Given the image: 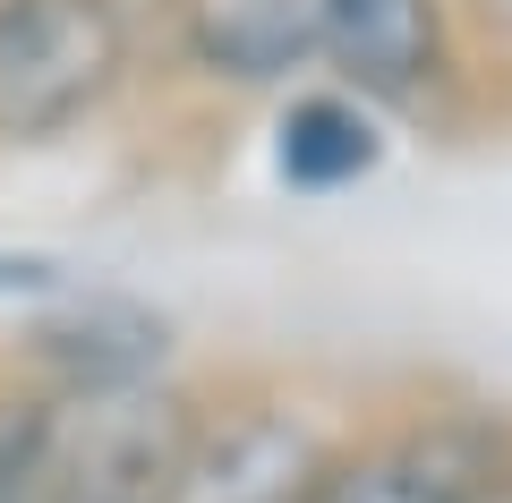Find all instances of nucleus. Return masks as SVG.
Returning a JSON list of instances; mask_svg holds the SVG:
<instances>
[{"label": "nucleus", "mask_w": 512, "mask_h": 503, "mask_svg": "<svg viewBox=\"0 0 512 503\" xmlns=\"http://www.w3.org/2000/svg\"><path fill=\"white\" fill-rule=\"evenodd\" d=\"M137 69L128 0H0V137L52 145Z\"/></svg>", "instance_id": "nucleus-1"}, {"label": "nucleus", "mask_w": 512, "mask_h": 503, "mask_svg": "<svg viewBox=\"0 0 512 503\" xmlns=\"http://www.w3.org/2000/svg\"><path fill=\"white\" fill-rule=\"evenodd\" d=\"M197 401L180 384H128V393H52V469L60 503H163Z\"/></svg>", "instance_id": "nucleus-2"}, {"label": "nucleus", "mask_w": 512, "mask_h": 503, "mask_svg": "<svg viewBox=\"0 0 512 503\" xmlns=\"http://www.w3.org/2000/svg\"><path fill=\"white\" fill-rule=\"evenodd\" d=\"M512 452L495 410H427L410 427L333 444L299 503H470V486Z\"/></svg>", "instance_id": "nucleus-3"}, {"label": "nucleus", "mask_w": 512, "mask_h": 503, "mask_svg": "<svg viewBox=\"0 0 512 503\" xmlns=\"http://www.w3.org/2000/svg\"><path fill=\"white\" fill-rule=\"evenodd\" d=\"M171 333L163 307H146L137 290H60L43 299L26 359H35L43 393H128V384H163L171 376Z\"/></svg>", "instance_id": "nucleus-4"}, {"label": "nucleus", "mask_w": 512, "mask_h": 503, "mask_svg": "<svg viewBox=\"0 0 512 503\" xmlns=\"http://www.w3.org/2000/svg\"><path fill=\"white\" fill-rule=\"evenodd\" d=\"M325 452L333 444L291 401H231V410L197 418L163 503H299L308 478L325 469Z\"/></svg>", "instance_id": "nucleus-5"}, {"label": "nucleus", "mask_w": 512, "mask_h": 503, "mask_svg": "<svg viewBox=\"0 0 512 503\" xmlns=\"http://www.w3.org/2000/svg\"><path fill=\"white\" fill-rule=\"evenodd\" d=\"M316 60L376 111H410L453 77V0H316Z\"/></svg>", "instance_id": "nucleus-6"}, {"label": "nucleus", "mask_w": 512, "mask_h": 503, "mask_svg": "<svg viewBox=\"0 0 512 503\" xmlns=\"http://www.w3.org/2000/svg\"><path fill=\"white\" fill-rule=\"evenodd\" d=\"M384 154H393V128L350 86H299L274 111V137H265V162L291 197H342V188L376 180Z\"/></svg>", "instance_id": "nucleus-7"}, {"label": "nucleus", "mask_w": 512, "mask_h": 503, "mask_svg": "<svg viewBox=\"0 0 512 503\" xmlns=\"http://www.w3.org/2000/svg\"><path fill=\"white\" fill-rule=\"evenodd\" d=\"M180 43L222 86H291L316 69V0H180Z\"/></svg>", "instance_id": "nucleus-8"}, {"label": "nucleus", "mask_w": 512, "mask_h": 503, "mask_svg": "<svg viewBox=\"0 0 512 503\" xmlns=\"http://www.w3.org/2000/svg\"><path fill=\"white\" fill-rule=\"evenodd\" d=\"M0 503H60L52 469V393H0Z\"/></svg>", "instance_id": "nucleus-9"}, {"label": "nucleus", "mask_w": 512, "mask_h": 503, "mask_svg": "<svg viewBox=\"0 0 512 503\" xmlns=\"http://www.w3.org/2000/svg\"><path fill=\"white\" fill-rule=\"evenodd\" d=\"M77 273L60 265V256H43V248H0V307H43V299H60Z\"/></svg>", "instance_id": "nucleus-10"}, {"label": "nucleus", "mask_w": 512, "mask_h": 503, "mask_svg": "<svg viewBox=\"0 0 512 503\" xmlns=\"http://www.w3.org/2000/svg\"><path fill=\"white\" fill-rule=\"evenodd\" d=\"M461 9H470V26H487V35L512 43V0H461Z\"/></svg>", "instance_id": "nucleus-11"}, {"label": "nucleus", "mask_w": 512, "mask_h": 503, "mask_svg": "<svg viewBox=\"0 0 512 503\" xmlns=\"http://www.w3.org/2000/svg\"><path fill=\"white\" fill-rule=\"evenodd\" d=\"M470 503H512V452H504V461H495L487 478L470 486Z\"/></svg>", "instance_id": "nucleus-12"}]
</instances>
